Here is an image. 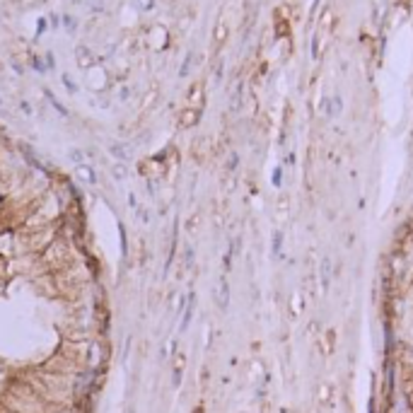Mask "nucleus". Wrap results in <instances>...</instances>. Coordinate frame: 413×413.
<instances>
[{
	"instance_id": "1",
	"label": "nucleus",
	"mask_w": 413,
	"mask_h": 413,
	"mask_svg": "<svg viewBox=\"0 0 413 413\" xmlns=\"http://www.w3.org/2000/svg\"><path fill=\"white\" fill-rule=\"evenodd\" d=\"M215 297H218V307H220V310H227V304H230V285H227V278H220Z\"/></svg>"
},
{
	"instance_id": "2",
	"label": "nucleus",
	"mask_w": 413,
	"mask_h": 413,
	"mask_svg": "<svg viewBox=\"0 0 413 413\" xmlns=\"http://www.w3.org/2000/svg\"><path fill=\"white\" fill-rule=\"evenodd\" d=\"M319 278H321V288H324V290H329V285H331V259H329V256H324V259H321Z\"/></svg>"
},
{
	"instance_id": "3",
	"label": "nucleus",
	"mask_w": 413,
	"mask_h": 413,
	"mask_svg": "<svg viewBox=\"0 0 413 413\" xmlns=\"http://www.w3.org/2000/svg\"><path fill=\"white\" fill-rule=\"evenodd\" d=\"M324 343H326V353L331 355V353L336 350V331L334 329H326L324 331Z\"/></svg>"
},
{
	"instance_id": "4",
	"label": "nucleus",
	"mask_w": 413,
	"mask_h": 413,
	"mask_svg": "<svg viewBox=\"0 0 413 413\" xmlns=\"http://www.w3.org/2000/svg\"><path fill=\"white\" fill-rule=\"evenodd\" d=\"M193 307H196V295H189V304H186V312H184V319H182V331L189 326V319L193 314Z\"/></svg>"
},
{
	"instance_id": "5",
	"label": "nucleus",
	"mask_w": 413,
	"mask_h": 413,
	"mask_svg": "<svg viewBox=\"0 0 413 413\" xmlns=\"http://www.w3.org/2000/svg\"><path fill=\"white\" fill-rule=\"evenodd\" d=\"M404 394H406V404H408V408H411V413H413V377H406Z\"/></svg>"
},
{
	"instance_id": "6",
	"label": "nucleus",
	"mask_w": 413,
	"mask_h": 413,
	"mask_svg": "<svg viewBox=\"0 0 413 413\" xmlns=\"http://www.w3.org/2000/svg\"><path fill=\"white\" fill-rule=\"evenodd\" d=\"M112 152L119 159H128V157H131V148H126V145H112Z\"/></svg>"
},
{
	"instance_id": "7",
	"label": "nucleus",
	"mask_w": 413,
	"mask_h": 413,
	"mask_svg": "<svg viewBox=\"0 0 413 413\" xmlns=\"http://www.w3.org/2000/svg\"><path fill=\"white\" fill-rule=\"evenodd\" d=\"M319 394H321V401H324V404H331V384H321V387H319Z\"/></svg>"
},
{
	"instance_id": "8",
	"label": "nucleus",
	"mask_w": 413,
	"mask_h": 413,
	"mask_svg": "<svg viewBox=\"0 0 413 413\" xmlns=\"http://www.w3.org/2000/svg\"><path fill=\"white\" fill-rule=\"evenodd\" d=\"M78 174L82 176V179H85L87 184H95V182H97L95 176H92V169H89V167H80V169H78Z\"/></svg>"
},
{
	"instance_id": "9",
	"label": "nucleus",
	"mask_w": 413,
	"mask_h": 413,
	"mask_svg": "<svg viewBox=\"0 0 413 413\" xmlns=\"http://www.w3.org/2000/svg\"><path fill=\"white\" fill-rule=\"evenodd\" d=\"M280 246H283V232H276L273 235V254H280Z\"/></svg>"
},
{
	"instance_id": "10",
	"label": "nucleus",
	"mask_w": 413,
	"mask_h": 413,
	"mask_svg": "<svg viewBox=\"0 0 413 413\" xmlns=\"http://www.w3.org/2000/svg\"><path fill=\"white\" fill-rule=\"evenodd\" d=\"M283 184V169L276 167V172H273V186H280Z\"/></svg>"
},
{
	"instance_id": "11",
	"label": "nucleus",
	"mask_w": 413,
	"mask_h": 413,
	"mask_svg": "<svg viewBox=\"0 0 413 413\" xmlns=\"http://www.w3.org/2000/svg\"><path fill=\"white\" fill-rule=\"evenodd\" d=\"M341 109H343L341 97H334V112H336V114H341Z\"/></svg>"
},
{
	"instance_id": "12",
	"label": "nucleus",
	"mask_w": 413,
	"mask_h": 413,
	"mask_svg": "<svg viewBox=\"0 0 413 413\" xmlns=\"http://www.w3.org/2000/svg\"><path fill=\"white\" fill-rule=\"evenodd\" d=\"M114 174H116V176H126V174H123V167H114Z\"/></svg>"
}]
</instances>
